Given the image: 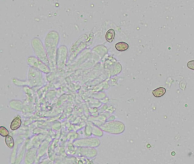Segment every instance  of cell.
Segmentation results:
<instances>
[{
    "mask_svg": "<svg viewBox=\"0 0 194 164\" xmlns=\"http://www.w3.org/2000/svg\"><path fill=\"white\" fill-rule=\"evenodd\" d=\"M21 118L19 115H18L11 121V129L12 131H15L21 127Z\"/></svg>",
    "mask_w": 194,
    "mask_h": 164,
    "instance_id": "1",
    "label": "cell"
},
{
    "mask_svg": "<svg viewBox=\"0 0 194 164\" xmlns=\"http://www.w3.org/2000/svg\"><path fill=\"white\" fill-rule=\"evenodd\" d=\"M166 92V88L164 87L158 88L154 90L153 91L152 94L153 95V96L155 98H160L162 97V96H163Z\"/></svg>",
    "mask_w": 194,
    "mask_h": 164,
    "instance_id": "2",
    "label": "cell"
},
{
    "mask_svg": "<svg viewBox=\"0 0 194 164\" xmlns=\"http://www.w3.org/2000/svg\"><path fill=\"white\" fill-rule=\"evenodd\" d=\"M115 48L119 51H125L129 49V44L124 42H119L115 44Z\"/></svg>",
    "mask_w": 194,
    "mask_h": 164,
    "instance_id": "3",
    "label": "cell"
},
{
    "mask_svg": "<svg viewBox=\"0 0 194 164\" xmlns=\"http://www.w3.org/2000/svg\"><path fill=\"white\" fill-rule=\"evenodd\" d=\"M115 37V31L112 29L108 30L105 34V39L109 43H112Z\"/></svg>",
    "mask_w": 194,
    "mask_h": 164,
    "instance_id": "4",
    "label": "cell"
},
{
    "mask_svg": "<svg viewBox=\"0 0 194 164\" xmlns=\"http://www.w3.org/2000/svg\"><path fill=\"white\" fill-rule=\"evenodd\" d=\"M5 142L6 143L7 146L9 148H13L14 146V141L12 136L10 135L7 136L5 139Z\"/></svg>",
    "mask_w": 194,
    "mask_h": 164,
    "instance_id": "5",
    "label": "cell"
},
{
    "mask_svg": "<svg viewBox=\"0 0 194 164\" xmlns=\"http://www.w3.org/2000/svg\"><path fill=\"white\" fill-rule=\"evenodd\" d=\"M0 135L2 137H6L7 136L9 135V132L5 127L1 126L0 127Z\"/></svg>",
    "mask_w": 194,
    "mask_h": 164,
    "instance_id": "6",
    "label": "cell"
},
{
    "mask_svg": "<svg viewBox=\"0 0 194 164\" xmlns=\"http://www.w3.org/2000/svg\"><path fill=\"white\" fill-rule=\"evenodd\" d=\"M187 67L191 70H194V61H189L187 63Z\"/></svg>",
    "mask_w": 194,
    "mask_h": 164,
    "instance_id": "7",
    "label": "cell"
}]
</instances>
